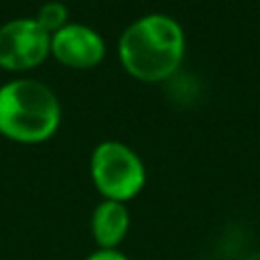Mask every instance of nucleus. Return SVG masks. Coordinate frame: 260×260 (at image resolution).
Returning <instances> with one entry per match:
<instances>
[{
  "mask_svg": "<svg viewBox=\"0 0 260 260\" xmlns=\"http://www.w3.org/2000/svg\"><path fill=\"white\" fill-rule=\"evenodd\" d=\"M61 122L55 91L37 79H12L0 85V134L16 142H43Z\"/></svg>",
  "mask_w": 260,
  "mask_h": 260,
  "instance_id": "obj_2",
  "label": "nucleus"
},
{
  "mask_svg": "<svg viewBox=\"0 0 260 260\" xmlns=\"http://www.w3.org/2000/svg\"><path fill=\"white\" fill-rule=\"evenodd\" d=\"M37 22L49 32L53 35L55 30H59L61 26L67 24V8L61 2H47L39 8L37 14Z\"/></svg>",
  "mask_w": 260,
  "mask_h": 260,
  "instance_id": "obj_7",
  "label": "nucleus"
},
{
  "mask_svg": "<svg viewBox=\"0 0 260 260\" xmlns=\"http://www.w3.org/2000/svg\"><path fill=\"white\" fill-rule=\"evenodd\" d=\"M85 260H130V258L118 250H95Z\"/></svg>",
  "mask_w": 260,
  "mask_h": 260,
  "instance_id": "obj_8",
  "label": "nucleus"
},
{
  "mask_svg": "<svg viewBox=\"0 0 260 260\" xmlns=\"http://www.w3.org/2000/svg\"><path fill=\"white\" fill-rule=\"evenodd\" d=\"M185 32L181 24L160 12H150L130 22L118 41L124 69L140 81H160L181 63Z\"/></svg>",
  "mask_w": 260,
  "mask_h": 260,
  "instance_id": "obj_1",
  "label": "nucleus"
},
{
  "mask_svg": "<svg viewBox=\"0 0 260 260\" xmlns=\"http://www.w3.org/2000/svg\"><path fill=\"white\" fill-rule=\"evenodd\" d=\"M89 175L104 199L120 203L134 199L146 183L144 162L120 140H104L93 148Z\"/></svg>",
  "mask_w": 260,
  "mask_h": 260,
  "instance_id": "obj_3",
  "label": "nucleus"
},
{
  "mask_svg": "<svg viewBox=\"0 0 260 260\" xmlns=\"http://www.w3.org/2000/svg\"><path fill=\"white\" fill-rule=\"evenodd\" d=\"M89 230L98 250H118L130 230V211L126 203L102 199L91 213Z\"/></svg>",
  "mask_w": 260,
  "mask_h": 260,
  "instance_id": "obj_6",
  "label": "nucleus"
},
{
  "mask_svg": "<svg viewBox=\"0 0 260 260\" xmlns=\"http://www.w3.org/2000/svg\"><path fill=\"white\" fill-rule=\"evenodd\" d=\"M51 53L67 67L89 69L104 59L106 43L95 28L71 22L51 35Z\"/></svg>",
  "mask_w": 260,
  "mask_h": 260,
  "instance_id": "obj_5",
  "label": "nucleus"
},
{
  "mask_svg": "<svg viewBox=\"0 0 260 260\" xmlns=\"http://www.w3.org/2000/svg\"><path fill=\"white\" fill-rule=\"evenodd\" d=\"M51 53V35L37 18H14L0 26V67L24 71L41 65Z\"/></svg>",
  "mask_w": 260,
  "mask_h": 260,
  "instance_id": "obj_4",
  "label": "nucleus"
},
{
  "mask_svg": "<svg viewBox=\"0 0 260 260\" xmlns=\"http://www.w3.org/2000/svg\"><path fill=\"white\" fill-rule=\"evenodd\" d=\"M248 260H260V252H258V254H254V256H250Z\"/></svg>",
  "mask_w": 260,
  "mask_h": 260,
  "instance_id": "obj_9",
  "label": "nucleus"
}]
</instances>
